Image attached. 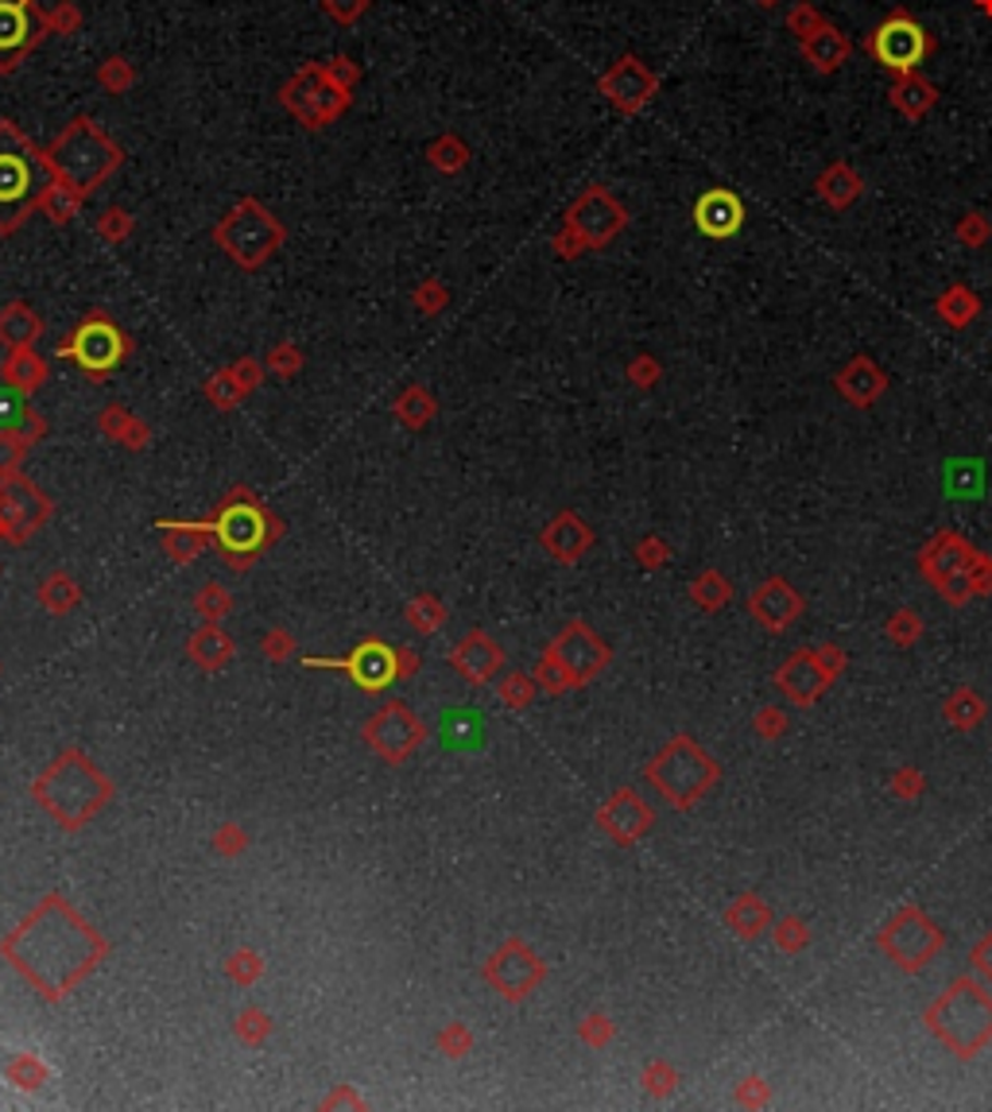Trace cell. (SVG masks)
Here are the masks:
<instances>
[{"label": "cell", "instance_id": "6da1fadb", "mask_svg": "<svg viewBox=\"0 0 992 1112\" xmlns=\"http://www.w3.org/2000/svg\"><path fill=\"white\" fill-rule=\"evenodd\" d=\"M59 179L47 159L12 121H0V233H12Z\"/></svg>", "mask_w": 992, "mask_h": 1112}, {"label": "cell", "instance_id": "7a4b0ae2", "mask_svg": "<svg viewBox=\"0 0 992 1112\" xmlns=\"http://www.w3.org/2000/svg\"><path fill=\"white\" fill-rule=\"evenodd\" d=\"M47 159H51L55 174L74 191L89 194L124 164V148L105 136L89 117H74L59 136L47 144Z\"/></svg>", "mask_w": 992, "mask_h": 1112}, {"label": "cell", "instance_id": "3957f363", "mask_svg": "<svg viewBox=\"0 0 992 1112\" xmlns=\"http://www.w3.org/2000/svg\"><path fill=\"white\" fill-rule=\"evenodd\" d=\"M927 1027L958 1059H973L984 1043H992V996L961 977L927 1008Z\"/></svg>", "mask_w": 992, "mask_h": 1112}, {"label": "cell", "instance_id": "277c9868", "mask_svg": "<svg viewBox=\"0 0 992 1112\" xmlns=\"http://www.w3.org/2000/svg\"><path fill=\"white\" fill-rule=\"evenodd\" d=\"M214 241H218L241 268H261L279 244H283V226H279L276 214L264 209L256 198H244L221 218V226L214 229Z\"/></svg>", "mask_w": 992, "mask_h": 1112}, {"label": "cell", "instance_id": "5b68a950", "mask_svg": "<svg viewBox=\"0 0 992 1112\" xmlns=\"http://www.w3.org/2000/svg\"><path fill=\"white\" fill-rule=\"evenodd\" d=\"M628 226V209L613 198L605 186H590L574 206L566 209V226L555 237L558 256H578L585 249H601L609 244L620 229Z\"/></svg>", "mask_w": 992, "mask_h": 1112}, {"label": "cell", "instance_id": "8992f818", "mask_svg": "<svg viewBox=\"0 0 992 1112\" xmlns=\"http://www.w3.org/2000/svg\"><path fill=\"white\" fill-rule=\"evenodd\" d=\"M864 51L899 78V74H911V70H919L927 59H931L934 39H931V32L911 16V12L896 9L869 32Z\"/></svg>", "mask_w": 992, "mask_h": 1112}, {"label": "cell", "instance_id": "52a82bcc", "mask_svg": "<svg viewBox=\"0 0 992 1112\" xmlns=\"http://www.w3.org/2000/svg\"><path fill=\"white\" fill-rule=\"evenodd\" d=\"M648 775L675 807H690L717 779V767L714 760H705V752L694 740H670L655 757V764L648 767Z\"/></svg>", "mask_w": 992, "mask_h": 1112}, {"label": "cell", "instance_id": "ba28073f", "mask_svg": "<svg viewBox=\"0 0 992 1112\" xmlns=\"http://www.w3.org/2000/svg\"><path fill=\"white\" fill-rule=\"evenodd\" d=\"M279 101H283V109H288L303 129L334 124L349 109V94H341V89L326 78V67H318V62H306L295 78L283 82Z\"/></svg>", "mask_w": 992, "mask_h": 1112}, {"label": "cell", "instance_id": "9c48e42d", "mask_svg": "<svg viewBox=\"0 0 992 1112\" xmlns=\"http://www.w3.org/2000/svg\"><path fill=\"white\" fill-rule=\"evenodd\" d=\"M59 353L66 356V361H78L89 376H105L109 368H117V361H121L124 353H129V338H124L109 318L89 314L78 330L62 341Z\"/></svg>", "mask_w": 992, "mask_h": 1112}, {"label": "cell", "instance_id": "30bf717a", "mask_svg": "<svg viewBox=\"0 0 992 1112\" xmlns=\"http://www.w3.org/2000/svg\"><path fill=\"white\" fill-rule=\"evenodd\" d=\"M47 32V12L35 0H0V74H12Z\"/></svg>", "mask_w": 992, "mask_h": 1112}, {"label": "cell", "instance_id": "8fae6325", "mask_svg": "<svg viewBox=\"0 0 992 1112\" xmlns=\"http://www.w3.org/2000/svg\"><path fill=\"white\" fill-rule=\"evenodd\" d=\"M880 946H884V954H888L899 969H911L915 974V969H923V965L939 954L942 934L927 915L907 907V911H899L888 927L880 930Z\"/></svg>", "mask_w": 992, "mask_h": 1112}, {"label": "cell", "instance_id": "7c38bea8", "mask_svg": "<svg viewBox=\"0 0 992 1112\" xmlns=\"http://www.w3.org/2000/svg\"><path fill=\"white\" fill-rule=\"evenodd\" d=\"M597 89L605 94V101H609L613 109H620V113L632 117L655 97L660 78L648 70L644 59H636V55H620V59L597 78Z\"/></svg>", "mask_w": 992, "mask_h": 1112}, {"label": "cell", "instance_id": "4fadbf2b", "mask_svg": "<svg viewBox=\"0 0 992 1112\" xmlns=\"http://www.w3.org/2000/svg\"><path fill=\"white\" fill-rule=\"evenodd\" d=\"M977 566H981V558L958 535H939L934 547L927 551V573L939 582V590L946 597H961L966 590H973Z\"/></svg>", "mask_w": 992, "mask_h": 1112}, {"label": "cell", "instance_id": "5bb4252c", "mask_svg": "<svg viewBox=\"0 0 992 1112\" xmlns=\"http://www.w3.org/2000/svg\"><path fill=\"white\" fill-rule=\"evenodd\" d=\"M601 663H605V648H601L582 625H574V628H566V636L555 643V652H551L547 667H540V675H555L558 670V687H566V682L590 678Z\"/></svg>", "mask_w": 992, "mask_h": 1112}, {"label": "cell", "instance_id": "9a60e30c", "mask_svg": "<svg viewBox=\"0 0 992 1112\" xmlns=\"http://www.w3.org/2000/svg\"><path fill=\"white\" fill-rule=\"evenodd\" d=\"M365 737L384 760H403L411 748L423 740V725L411 717L408 705H384L373 722H368Z\"/></svg>", "mask_w": 992, "mask_h": 1112}, {"label": "cell", "instance_id": "2e32d148", "mask_svg": "<svg viewBox=\"0 0 992 1112\" xmlns=\"http://www.w3.org/2000/svg\"><path fill=\"white\" fill-rule=\"evenodd\" d=\"M694 226L698 233L714 237V241L737 237L740 226H745V202L733 191H705L694 202Z\"/></svg>", "mask_w": 992, "mask_h": 1112}, {"label": "cell", "instance_id": "e0dca14e", "mask_svg": "<svg viewBox=\"0 0 992 1112\" xmlns=\"http://www.w3.org/2000/svg\"><path fill=\"white\" fill-rule=\"evenodd\" d=\"M488 977L496 981V989L505 996H528V989L543 977V965L528 954L523 946H508L505 954H496L488 965Z\"/></svg>", "mask_w": 992, "mask_h": 1112}, {"label": "cell", "instance_id": "ac0fdd59", "mask_svg": "<svg viewBox=\"0 0 992 1112\" xmlns=\"http://www.w3.org/2000/svg\"><path fill=\"white\" fill-rule=\"evenodd\" d=\"M799 55L810 70H819V74H834V70H842L845 62H849L854 44H849V35L837 32L834 24H822L814 35L799 39Z\"/></svg>", "mask_w": 992, "mask_h": 1112}, {"label": "cell", "instance_id": "d6986e66", "mask_svg": "<svg viewBox=\"0 0 992 1112\" xmlns=\"http://www.w3.org/2000/svg\"><path fill=\"white\" fill-rule=\"evenodd\" d=\"M884 388H888V376L880 373L869 356L849 361V365L842 368V376H837V391H842L854 408H869V403H876L880 396H884Z\"/></svg>", "mask_w": 992, "mask_h": 1112}, {"label": "cell", "instance_id": "ffe728a7", "mask_svg": "<svg viewBox=\"0 0 992 1112\" xmlns=\"http://www.w3.org/2000/svg\"><path fill=\"white\" fill-rule=\"evenodd\" d=\"M888 101L899 117H907V121H923L934 105H939V89H934V82H927L919 70H911V74H899V78L892 82Z\"/></svg>", "mask_w": 992, "mask_h": 1112}, {"label": "cell", "instance_id": "44dd1931", "mask_svg": "<svg viewBox=\"0 0 992 1112\" xmlns=\"http://www.w3.org/2000/svg\"><path fill=\"white\" fill-rule=\"evenodd\" d=\"M601 826L609 830L617 842H636V837L652 826V810L636 799L632 791H620L609 807L601 810Z\"/></svg>", "mask_w": 992, "mask_h": 1112}, {"label": "cell", "instance_id": "7402d4cb", "mask_svg": "<svg viewBox=\"0 0 992 1112\" xmlns=\"http://www.w3.org/2000/svg\"><path fill=\"white\" fill-rule=\"evenodd\" d=\"M752 613L767 628H787L802 613V601L787 582H764L757 590V597H752Z\"/></svg>", "mask_w": 992, "mask_h": 1112}, {"label": "cell", "instance_id": "603a6c76", "mask_svg": "<svg viewBox=\"0 0 992 1112\" xmlns=\"http://www.w3.org/2000/svg\"><path fill=\"white\" fill-rule=\"evenodd\" d=\"M861 191H864L861 174H857L854 167L845 164V159L830 164L826 171H822L819 179H814V194H819V198L826 202L830 209H849L857 198H861Z\"/></svg>", "mask_w": 992, "mask_h": 1112}, {"label": "cell", "instance_id": "cb8c5ba5", "mask_svg": "<svg viewBox=\"0 0 992 1112\" xmlns=\"http://www.w3.org/2000/svg\"><path fill=\"white\" fill-rule=\"evenodd\" d=\"M826 678L830 675L819 667L814 655H795V660L784 667V675H779V682H784V690L795 698V702H810V698L826 687Z\"/></svg>", "mask_w": 992, "mask_h": 1112}, {"label": "cell", "instance_id": "d4e9b609", "mask_svg": "<svg viewBox=\"0 0 992 1112\" xmlns=\"http://www.w3.org/2000/svg\"><path fill=\"white\" fill-rule=\"evenodd\" d=\"M39 330H44V322L35 318L32 306L12 303V306H4V311H0V341H4V346L27 349L35 338H39Z\"/></svg>", "mask_w": 992, "mask_h": 1112}, {"label": "cell", "instance_id": "484cf974", "mask_svg": "<svg viewBox=\"0 0 992 1112\" xmlns=\"http://www.w3.org/2000/svg\"><path fill=\"white\" fill-rule=\"evenodd\" d=\"M453 663L465 670L470 678H485L488 670L500 663V652H496L493 643L485 640V636H470V640L458 648V655H453Z\"/></svg>", "mask_w": 992, "mask_h": 1112}, {"label": "cell", "instance_id": "4316f807", "mask_svg": "<svg viewBox=\"0 0 992 1112\" xmlns=\"http://www.w3.org/2000/svg\"><path fill=\"white\" fill-rule=\"evenodd\" d=\"M82 202H86V194H82V191H74V186H70V183H62V179H55V183H51V191L44 194V202H39V206L47 209V218H51L55 226H66L70 218H78Z\"/></svg>", "mask_w": 992, "mask_h": 1112}, {"label": "cell", "instance_id": "83f0119b", "mask_svg": "<svg viewBox=\"0 0 992 1112\" xmlns=\"http://www.w3.org/2000/svg\"><path fill=\"white\" fill-rule=\"evenodd\" d=\"M44 376H47L44 361H39L32 349H16V353L4 361V380L16 384V388H24V391L39 388V384H44Z\"/></svg>", "mask_w": 992, "mask_h": 1112}, {"label": "cell", "instance_id": "f1b7e54d", "mask_svg": "<svg viewBox=\"0 0 992 1112\" xmlns=\"http://www.w3.org/2000/svg\"><path fill=\"white\" fill-rule=\"evenodd\" d=\"M585 543H590V531H585L578 520H570V516H566V520H558L555 528L547 531V547L555 551L558 558H566V563L582 555Z\"/></svg>", "mask_w": 992, "mask_h": 1112}, {"label": "cell", "instance_id": "f546056e", "mask_svg": "<svg viewBox=\"0 0 992 1112\" xmlns=\"http://www.w3.org/2000/svg\"><path fill=\"white\" fill-rule=\"evenodd\" d=\"M392 660H396V652H384V648H365V652L353 660V670H358V678L365 682V687H384V682L396 675Z\"/></svg>", "mask_w": 992, "mask_h": 1112}, {"label": "cell", "instance_id": "4dcf8cb0", "mask_svg": "<svg viewBox=\"0 0 992 1112\" xmlns=\"http://www.w3.org/2000/svg\"><path fill=\"white\" fill-rule=\"evenodd\" d=\"M427 159L438 167L443 174H453V171H462L465 164H470V148H465V140L462 136H453V132H446V136H438L435 144L427 148Z\"/></svg>", "mask_w": 992, "mask_h": 1112}, {"label": "cell", "instance_id": "1f68e13d", "mask_svg": "<svg viewBox=\"0 0 992 1112\" xmlns=\"http://www.w3.org/2000/svg\"><path fill=\"white\" fill-rule=\"evenodd\" d=\"M977 311H981V303H977V295L969 287H949L946 295L939 299V314L949 326H969V322L977 318Z\"/></svg>", "mask_w": 992, "mask_h": 1112}, {"label": "cell", "instance_id": "d6a6232c", "mask_svg": "<svg viewBox=\"0 0 992 1112\" xmlns=\"http://www.w3.org/2000/svg\"><path fill=\"white\" fill-rule=\"evenodd\" d=\"M221 535H226V543L229 547H256L261 543V516L256 512H237V516H226V528H221Z\"/></svg>", "mask_w": 992, "mask_h": 1112}, {"label": "cell", "instance_id": "836d02e7", "mask_svg": "<svg viewBox=\"0 0 992 1112\" xmlns=\"http://www.w3.org/2000/svg\"><path fill=\"white\" fill-rule=\"evenodd\" d=\"M396 415L403 419L408 426H423L431 415H435V400H431V391L423 388H408L396 403Z\"/></svg>", "mask_w": 992, "mask_h": 1112}, {"label": "cell", "instance_id": "e575fe53", "mask_svg": "<svg viewBox=\"0 0 992 1112\" xmlns=\"http://www.w3.org/2000/svg\"><path fill=\"white\" fill-rule=\"evenodd\" d=\"M132 82H136V70H132V62L121 59V55H113V59H105L101 67H97V86L109 89V94H124Z\"/></svg>", "mask_w": 992, "mask_h": 1112}, {"label": "cell", "instance_id": "d590c367", "mask_svg": "<svg viewBox=\"0 0 992 1112\" xmlns=\"http://www.w3.org/2000/svg\"><path fill=\"white\" fill-rule=\"evenodd\" d=\"M822 24H830V20L822 16L810 0H799V4H791V12H787V32H791L795 39H807V35H814Z\"/></svg>", "mask_w": 992, "mask_h": 1112}, {"label": "cell", "instance_id": "8d00e7d4", "mask_svg": "<svg viewBox=\"0 0 992 1112\" xmlns=\"http://www.w3.org/2000/svg\"><path fill=\"white\" fill-rule=\"evenodd\" d=\"M191 648H194V660H198L202 667H218V663H226V655L233 652L226 636L214 632V628H206V632H202L198 640L191 643Z\"/></svg>", "mask_w": 992, "mask_h": 1112}, {"label": "cell", "instance_id": "74e56055", "mask_svg": "<svg viewBox=\"0 0 992 1112\" xmlns=\"http://www.w3.org/2000/svg\"><path fill=\"white\" fill-rule=\"evenodd\" d=\"M132 233V218H129V209H121V206H109L97 218V237H105L109 244H117V241H124V237Z\"/></svg>", "mask_w": 992, "mask_h": 1112}, {"label": "cell", "instance_id": "f35d334b", "mask_svg": "<svg viewBox=\"0 0 992 1112\" xmlns=\"http://www.w3.org/2000/svg\"><path fill=\"white\" fill-rule=\"evenodd\" d=\"M326 78H330L334 86L341 89V94H353V89H358V82H361V70H358V62H353V59L338 55V59L326 62Z\"/></svg>", "mask_w": 992, "mask_h": 1112}, {"label": "cell", "instance_id": "ab89813d", "mask_svg": "<svg viewBox=\"0 0 992 1112\" xmlns=\"http://www.w3.org/2000/svg\"><path fill=\"white\" fill-rule=\"evenodd\" d=\"M206 396H209L214 403H218V408H233V403L241 400L244 391H241V384L233 380V373H229V368H221V373L206 384Z\"/></svg>", "mask_w": 992, "mask_h": 1112}, {"label": "cell", "instance_id": "60d3db41", "mask_svg": "<svg viewBox=\"0 0 992 1112\" xmlns=\"http://www.w3.org/2000/svg\"><path fill=\"white\" fill-rule=\"evenodd\" d=\"M368 9H373V0H323V12L338 24H358Z\"/></svg>", "mask_w": 992, "mask_h": 1112}, {"label": "cell", "instance_id": "b9f144b4", "mask_svg": "<svg viewBox=\"0 0 992 1112\" xmlns=\"http://www.w3.org/2000/svg\"><path fill=\"white\" fill-rule=\"evenodd\" d=\"M47 27H51L55 35H74L82 27V12L70 4V0H59L51 12H47Z\"/></svg>", "mask_w": 992, "mask_h": 1112}, {"label": "cell", "instance_id": "7bdbcfd3", "mask_svg": "<svg viewBox=\"0 0 992 1112\" xmlns=\"http://www.w3.org/2000/svg\"><path fill=\"white\" fill-rule=\"evenodd\" d=\"M729 919H733V927H745V930H740V934H757V930H760V922H764L767 915H764V907H760L757 899H752V895H745V899H740V904L733 907V915H729Z\"/></svg>", "mask_w": 992, "mask_h": 1112}, {"label": "cell", "instance_id": "ee69618b", "mask_svg": "<svg viewBox=\"0 0 992 1112\" xmlns=\"http://www.w3.org/2000/svg\"><path fill=\"white\" fill-rule=\"evenodd\" d=\"M989 233H992V226L984 214H966V218L958 221V241L969 244V249H981V244L989 241Z\"/></svg>", "mask_w": 992, "mask_h": 1112}, {"label": "cell", "instance_id": "f6af8a7d", "mask_svg": "<svg viewBox=\"0 0 992 1112\" xmlns=\"http://www.w3.org/2000/svg\"><path fill=\"white\" fill-rule=\"evenodd\" d=\"M415 306L423 314H438L446 306V287L438 283V279H427V283L415 291Z\"/></svg>", "mask_w": 992, "mask_h": 1112}, {"label": "cell", "instance_id": "bcb514c9", "mask_svg": "<svg viewBox=\"0 0 992 1112\" xmlns=\"http://www.w3.org/2000/svg\"><path fill=\"white\" fill-rule=\"evenodd\" d=\"M44 601H47V605H55V608H66L70 601H78V590H74L66 578H51V582L44 585Z\"/></svg>", "mask_w": 992, "mask_h": 1112}, {"label": "cell", "instance_id": "7dc6e473", "mask_svg": "<svg viewBox=\"0 0 992 1112\" xmlns=\"http://www.w3.org/2000/svg\"><path fill=\"white\" fill-rule=\"evenodd\" d=\"M202 547V535L194 531V535H179V531H171V540H167V551H171V558H179V563H191V555Z\"/></svg>", "mask_w": 992, "mask_h": 1112}, {"label": "cell", "instance_id": "c3c4849f", "mask_svg": "<svg viewBox=\"0 0 992 1112\" xmlns=\"http://www.w3.org/2000/svg\"><path fill=\"white\" fill-rule=\"evenodd\" d=\"M271 368H276L279 376H291L299 365H303V356H299V349L295 346H279L276 353H271V361H268Z\"/></svg>", "mask_w": 992, "mask_h": 1112}, {"label": "cell", "instance_id": "681fc988", "mask_svg": "<svg viewBox=\"0 0 992 1112\" xmlns=\"http://www.w3.org/2000/svg\"><path fill=\"white\" fill-rule=\"evenodd\" d=\"M411 617H415L411 625L431 632V628H438V620H443V608H438L435 601H419V605H411Z\"/></svg>", "mask_w": 992, "mask_h": 1112}, {"label": "cell", "instance_id": "f907efd6", "mask_svg": "<svg viewBox=\"0 0 992 1112\" xmlns=\"http://www.w3.org/2000/svg\"><path fill=\"white\" fill-rule=\"evenodd\" d=\"M24 419H35V415L24 411V403L12 400V396H0V426H20Z\"/></svg>", "mask_w": 992, "mask_h": 1112}, {"label": "cell", "instance_id": "816d5d0a", "mask_svg": "<svg viewBox=\"0 0 992 1112\" xmlns=\"http://www.w3.org/2000/svg\"><path fill=\"white\" fill-rule=\"evenodd\" d=\"M229 373H233V380L241 384V391H253L256 384H261V365H256V361H241V365H233Z\"/></svg>", "mask_w": 992, "mask_h": 1112}, {"label": "cell", "instance_id": "f5cc1de1", "mask_svg": "<svg viewBox=\"0 0 992 1112\" xmlns=\"http://www.w3.org/2000/svg\"><path fill=\"white\" fill-rule=\"evenodd\" d=\"M20 450H24V446H20L16 438H12V435H0V473H9L12 466H16V461H20Z\"/></svg>", "mask_w": 992, "mask_h": 1112}, {"label": "cell", "instance_id": "db71d44e", "mask_svg": "<svg viewBox=\"0 0 992 1112\" xmlns=\"http://www.w3.org/2000/svg\"><path fill=\"white\" fill-rule=\"evenodd\" d=\"M973 965H977V969H981L984 977H989V981H992V934H984V939H981V946L973 950Z\"/></svg>", "mask_w": 992, "mask_h": 1112}, {"label": "cell", "instance_id": "11a10c76", "mask_svg": "<svg viewBox=\"0 0 992 1112\" xmlns=\"http://www.w3.org/2000/svg\"><path fill=\"white\" fill-rule=\"evenodd\" d=\"M256 969H261V962H256V957H249V954H241L233 965H229V974H237V977H241V981H253V977H256Z\"/></svg>", "mask_w": 992, "mask_h": 1112}, {"label": "cell", "instance_id": "9f6ffc18", "mask_svg": "<svg viewBox=\"0 0 992 1112\" xmlns=\"http://www.w3.org/2000/svg\"><path fill=\"white\" fill-rule=\"evenodd\" d=\"M655 376H660V365H655V361H648V356L632 365V380H636V384H652Z\"/></svg>", "mask_w": 992, "mask_h": 1112}, {"label": "cell", "instance_id": "6f0895ef", "mask_svg": "<svg viewBox=\"0 0 992 1112\" xmlns=\"http://www.w3.org/2000/svg\"><path fill=\"white\" fill-rule=\"evenodd\" d=\"M465 1043H470V1039H465V1031H458V1027H453V1035H450V1031L443 1035V1047H446V1051H465Z\"/></svg>", "mask_w": 992, "mask_h": 1112}, {"label": "cell", "instance_id": "680465c9", "mask_svg": "<svg viewBox=\"0 0 992 1112\" xmlns=\"http://www.w3.org/2000/svg\"><path fill=\"white\" fill-rule=\"evenodd\" d=\"M523 678H508V687H505V702H523Z\"/></svg>", "mask_w": 992, "mask_h": 1112}, {"label": "cell", "instance_id": "91938a15", "mask_svg": "<svg viewBox=\"0 0 992 1112\" xmlns=\"http://www.w3.org/2000/svg\"><path fill=\"white\" fill-rule=\"evenodd\" d=\"M973 9H977V12H984V16L992 20V0H973Z\"/></svg>", "mask_w": 992, "mask_h": 1112}, {"label": "cell", "instance_id": "94428289", "mask_svg": "<svg viewBox=\"0 0 992 1112\" xmlns=\"http://www.w3.org/2000/svg\"><path fill=\"white\" fill-rule=\"evenodd\" d=\"M757 4H760V9H775V4H779V0H757Z\"/></svg>", "mask_w": 992, "mask_h": 1112}]
</instances>
